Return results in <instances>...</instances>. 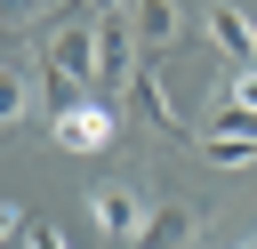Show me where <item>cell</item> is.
I'll return each instance as SVG.
<instances>
[{
	"instance_id": "1",
	"label": "cell",
	"mask_w": 257,
	"mask_h": 249,
	"mask_svg": "<svg viewBox=\"0 0 257 249\" xmlns=\"http://www.w3.org/2000/svg\"><path fill=\"white\" fill-rule=\"evenodd\" d=\"M40 64H48V80H56V104L88 96V80H96V16H88V8L56 16V24L40 32Z\"/></svg>"
},
{
	"instance_id": "2",
	"label": "cell",
	"mask_w": 257,
	"mask_h": 249,
	"mask_svg": "<svg viewBox=\"0 0 257 249\" xmlns=\"http://www.w3.org/2000/svg\"><path fill=\"white\" fill-rule=\"evenodd\" d=\"M48 129H56V145H64V153H104V145H112V129H120V112L88 88V96L56 104V120H48Z\"/></svg>"
},
{
	"instance_id": "3",
	"label": "cell",
	"mask_w": 257,
	"mask_h": 249,
	"mask_svg": "<svg viewBox=\"0 0 257 249\" xmlns=\"http://www.w3.org/2000/svg\"><path fill=\"white\" fill-rule=\"evenodd\" d=\"M145 209H153V201H145L137 185H96V193H88V217H96V233H104V241H137Z\"/></svg>"
},
{
	"instance_id": "4",
	"label": "cell",
	"mask_w": 257,
	"mask_h": 249,
	"mask_svg": "<svg viewBox=\"0 0 257 249\" xmlns=\"http://www.w3.org/2000/svg\"><path fill=\"white\" fill-rule=\"evenodd\" d=\"M201 32H209V40H217V48H225V56H233V64H241V72H249V64H257V24H249V16H241V8H233V0H217V8H209V16H201Z\"/></svg>"
},
{
	"instance_id": "5",
	"label": "cell",
	"mask_w": 257,
	"mask_h": 249,
	"mask_svg": "<svg viewBox=\"0 0 257 249\" xmlns=\"http://www.w3.org/2000/svg\"><path fill=\"white\" fill-rule=\"evenodd\" d=\"M193 233H201V217H193L185 201H153L145 225H137V249H185Z\"/></svg>"
},
{
	"instance_id": "6",
	"label": "cell",
	"mask_w": 257,
	"mask_h": 249,
	"mask_svg": "<svg viewBox=\"0 0 257 249\" xmlns=\"http://www.w3.org/2000/svg\"><path fill=\"white\" fill-rule=\"evenodd\" d=\"M128 32H137V48H177L185 8L177 0H128Z\"/></svg>"
},
{
	"instance_id": "7",
	"label": "cell",
	"mask_w": 257,
	"mask_h": 249,
	"mask_svg": "<svg viewBox=\"0 0 257 249\" xmlns=\"http://www.w3.org/2000/svg\"><path fill=\"white\" fill-rule=\"evenodd\" d=\"M128 104H137V112H145L161 137H169V129H185V112H177V96H169V80H161L153 64H137V80H128Z\"/></svg>"
},
{
	"instance_id": "8",
	"label": "cell",
	"mask_w": 257,
	"mask_h": 249,
	"mask_svg": "<svg viewBox=\"0 0 257 249\" xmlns=\"http://www.w3.org/2000/svg\"><path fill=\"white\" fill-rule=\"evenodd\" d=\"M201 153L217 169H257V129H201Z\"/></svg>"
},
{
	"instance_id": "9",
	"label": "cell",
	"mask_w": 257,
	"mask_h": 249,
	"mask_svg": "<svg viewBox=\"0 0 257 249\" xmlns=\"http://www.w3.org/2000/svg\"><path fill=\"white\" fill-rule=\"evenodd\" d=\"M32 112V72L24 64H0V129H16Z\"/></svg>"
},
{
	"instance_id": "10",
	"label": "cell",
	"mask_w": 257,
	"mask_h": 249,
	"mask_svg": "<svg viewBox=\"0 0 257 249\" xmlns=\"http://www.w3.org/2000/svg\"><path fill=\"white\" fill-rule=\"evenodd\" d=\"M225 96H233V104L257 120V64H249V72H233V88H225Z\"/></svg>"
},
{
	"instance_id": "11",
	"label": "cell",
	"mask_w": 257,
	"mask_h": 249,
	"mask_svg": "<svg viewBox=\"0 0 257 249\" xmlns=\"http://www.w3.org/2000/svg\"><path fill=\"white\" fill-rule=\"evenodd\" d=\"M24 249H72V241H64L56 225H40V217H32V225H24Z\"/></svg>"
},
{
	"instance_id": "12",
	"label": "cell",
	"mask_w": 257,
	"mask_h": 249,
	"mask_svg": "<svg viewBox=\"0 0 257 249\" xmlns=\"http://www.w3.org/2000/svg\"><path fill=\"white\" fill-rule=\"evenodd\" d=\"M40 16V0H0V24H32Z\"/></svg>"
},
{
	"instance_id": "13",
	"label": "cell",
	"mask_w": 257,
	"mask_h": 249,
	"mask_svg": "<svg viewBox=\"0 0 257 249\" xmlns=\"http://www.w3.org/2000/svg\"><path fill=\"white\" fill-rule=\"evenodd\" d=\"M88 16H128V0H80Z\"/></svg>"
},
{
	"instance_id": "14",
	"label": "cell",
	"mask_w": 257,
	"mask_h": 249,
	"mask_svg": "<svg viewBox=\"0 0 257 249\" xmlns=\"http://www.w3.org/2000/svg\"><path fill=\"white\" fill-rule=\"evenodd\" d=\"M16 233H24V217H16L8 201H0V241H16Z\"/></svg>"
},
{
	"instance_id": "15",
	"label": "cell",
	"mask_w": 257,
	"mask_h": 249,
	"mask_svg": "<svg viewBox=\"0 0 257 249\" xmlns=\"http://www.w3.org/2000/svg\"><path fill=\"white\" fill-rule=\"evenodd\" d=\"M233 249H257V241H233Z\"/></svg>"
}]
</instances>
